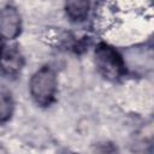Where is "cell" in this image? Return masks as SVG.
I'll return each mask as SVG.
<instances>
[{
  "mask_svg": "<svg viewBox=\"0 0 154 154\" xmlns=\"http://www.w3.org/2000/svg\"><path fill=\"white\" fill-rule=\"evenodd\" d=\"M57 89V78L54 71L45 66L40 69L30 81V93L36 101V103L41 106H47L49 105L55 94Z\"/></svg>",
  "mask_w": 154,
  "mask_h": 154,
  "instance_id": "1",
  "label": "cell"
},
{
  "mask_svg": "<svg viewBox=\"0 0 154 154\" xmlns=\"http://www.w3.org/2000/svg\"><path fill=\"white\" fill-rule=\"evenodd\" d=\"M95 63L99 71L108 79H117L125 72L122 57L111 46L101 43L95 51Z\"/></svg>",
  "mask_w": 154,
  "mask_h": 154,
  "instance_id": "2",
  "label": "cell"
},
{
  "mask_svg": "<svg viewBox=\"0 0 154 154\" xmlns=\"http://www.w3.org/2000/svg\"><path fill=\"white\" fill-rule=\"evenodd\" d=\"M20 31V17L12 6H6L0 12V35L5 38H14Z\"/></svg>",
  "mask_w": 154,
  "mask_h": 154,
  "instance_id": "3",
  "label": "cell"
},
{
  "mask_svg": "<svg viewBox=\"0 0 154 154\" xmlns=\"http://www.w3.org/2000/svg\"><path fill=\"white\" fill-rule=\"evenodd\" d=\"M1 69L8 73H14L20 70L23 65V59L16 47H6L2 49L0 55Z\"/></svg>",
  "mask_w": 154,
  "mask_h": 154,
  "instance_id": "4",
  "label": "cell"
},
{
  "mask_svg": "<svg viewBox=\"0 0 154 154\" xmlns=\"http://www.w3.org/2000/svg\"><path fill=\"white\" fill-rule=\"evenodd\" d=\"M88 1H69L66 4V13L73 20H83L88 14Z\"/></svg>",
  "mask_w": 154,
  "mask_h": 154,
  "instance_id": "5",
  "label": "cell"
},
{
  "mask_svg": "<svg viewBox=\"0 0 154 154\" xmlns=\"http://www.w3.org/2000/svg\"><path fill=\"white\" fill-rule=\"evenodd\" d=\"M12 109L13 102L10 93L4 89H0V123L6 122L11 117Z\"/></svg>",
  "mask_w": 154,
  "mask_h": 154,
  "instance_id": "6",
  "label": "cell"
},
{
  "mask_svg": "<svg viewBox=\"0 0 154 154\" xmlns=\"http://www.w3.org/2000/svg\"><path fill=\"white\" fill-rule=\"evenodd\" d=\"M61 154H75V153H72V152H70V150H65V152L61 153Z\"/></svg>",
  "mask_w": 154,
  "mask_h": 154,
  "instance_id": "7",
  "label": "cell"
},
{
  "mask_svg": "<svg viewBox=\"0 0 154 154\" xmlns=\"http://www.w3.org/2000/svg\"><path fill=\"white\" fill-rule=\"evenodd\" d=\"M1 52H2V48H1V46H0V55H1Z\"/></svg>",
  "mask_w": 154,
  "mask_h": 154,
  "instance_id": "8",
  "label": "cell"
}]
</instances>
